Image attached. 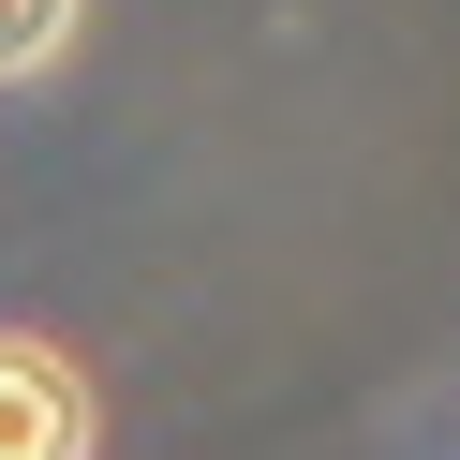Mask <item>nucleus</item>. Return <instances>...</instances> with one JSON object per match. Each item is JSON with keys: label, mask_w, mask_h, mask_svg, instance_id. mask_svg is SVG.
Listing matches in <instances>:
<instances>
[{"label": "nucleus", "mask_w": 460, "mask_h": 460, "mask_svg": "<svg viewBox=\"0 0 460 460\" xmlns=\"http://www.w3.org/2000/svg\"><path fill=\"white\" fill-rule=\"evenodd\" d=\"M75 15H90V0H0V90L60 75V60H75Z\"/></svg>", "instance_id": "2"}, {"label": "nucleus", "mask_w": 460, "mask_h": 460, "mask_svg": "<svg viewBox=\"0 0 460 460\" xmlns=\"http://www.w3.org/2000/svg\"><path fill=\"white\" fill-rule=\"evenodd\" d=\"M90 446H104L90 371H75L45 327H0V460H90Z\"/></svg>", "instance_id": "1"}]
</instances>
